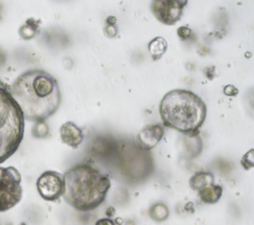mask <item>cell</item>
<instances>
[{
  "label": "cell",
  "mask_w": 254,
  "mask_h": 225,
  "mask_svg": "<svg viewBox=\"0 0 254 225\" xmlns=\"http://www.w3.org/2000/svg\"><path fill=\"white\" fill-rule=\"evenodd\" d=\"M222 191H223V188L221 185L213 183V184L208 185V186L202 188L201 190L197 191V193H198L200 200L203 203L214 204L220 199V197L222 195Z\"/></svg>",
  "instance_id": "11"
},
{
  "label": "cell",
  "mask_w": 254,
  "mask_h": 225,
  "mask_svg": "<svg viewBox=\"0 0 254 225\" xmlns=\"http://www.w3.org/2000/svg\"><path fill=\"white\" fill-rule=\"evenodd\" d=\"M36 185L41 197L47 201L59 200L64 191L63 174L55 170L44 171L38 177Z\"/></svg>",
  "instance_id": "6"
},
{
  "label": "cell",
  "mask_w": 254,
  "mask_h": 225,
  "mask_svg": "<svg viewBox=\"0 0 254 225\" xmlns=\"http://www.w3.org/2000/svg\"><path fill=\"white\" fill-rule=\"evenodd\" d=\"M40 23H41L40 20H35L33 18L28 19L26 23L23 26H21V28L19 29L20 37L24 40L33 39L39 32Z\"/></svg>",
  "instance_id": "13"
},
{
  "label": "cell",
  "mask_w": 254,
  "mask_h": 225,
  "mask_svg": "<svg viewBox=\"0 0 254 225\" xmlns=\"http://www.w3.org/2000/svg\"><path fill=\"white\" fill-rule=\"evenodd\" d=\"M253 149L248 151L242 158L241 160V165L244 168V169H250L253 168L254 163H253Z\"/></svg>",
  "instance_id": "18"
},
{
  "label": "cell",
  "mask_w": 254,
  "mask_h": 225,
  "mask_svg": "<svg viewBox=\"0 0 254 225\" xmlns=\"http://www.w3.org/2000/svg\"><path fill=\"white\" fill-rule=\"evenodd\" d=\"M25 130V119L10 90L0 80V164L18 150Z\"/></svg>",
  "instance_id": "4"
},
{
  "label": "cell",
  "mask_w": 254,
  "mask_h": 225,
  "mask_svg": "<svg viewBox=\"0 0 254 225\" xmlns=\"http://www.w3.org/2000/svg\"><path fill=\"white\" fill-rule=\"evenodd\" d=\"M168 49V43L163 37H155L148 44L149 53L154 60H159Z\"/></svg>",
  "instance_id": "12"
},
{
  "label": "cell",
  "mask_w": 254,
  "mask_h": 225,
  "mask_svg": "<svg viewBox=\"0 0 254 225\" xmlns=\"http://www.w3.org/2000/svg\"><path fill=\"white\" fill-rule=\"evenodd\" d=\"M95 225H116L111 218H101L95 222Z\"/></svg>",
  "instance_id": "21"
},
{
  "label": "cell",
  "mask_w": 254,
  "mask_h": 225,
  "mask_svg": "<svg viewBox=\"0 0 254 225\" xmlns=\"http://www.w3.org/2000/svg\"><path fill=\"white\" fill-rule=\"evenodd\" d=\"M177 34H178V36H179V38H180L181 40L185 41V40H187V39H189V38L190 37V35H191V30H190L189 27L182 26V27H180V28L178 29Z\"/></svg>",
  "instance_id": "19"
},
{
  "label": "cell",
  "mask_w": 254,
  "mask_h": 225,
  "mask_svg": "<svg viewBox=\"0 0 254 225\" xmlns=\"http://www.w3.org/2000/svg\"><path fill=\"white\" fill-rule=\"evenodd\" d=\"M60 136L62 142L72 149H77L84 137L81 128L71 121L65 122L61 126Z\"/></svg>",
  "instance_id": "9"
},
{
  "label": "cell",
  "mask_w": 254,
  "mask_h": 225,
  "mask_svg": "<svg viewBox=\"0 0 254 225\" xmlns=\"http://www.w3.org/2000/svg\"><path fill=\"white\" fill-rule=\"evenodd\" d=\"M64 199L77 211H91L106 198L111 186L107 174L89 164H79L64 174Z\"/></svg>",
  "instance_id": "2"
},
{
  "label": "cell",
  "mask_w": 254,
  "mask_h": 225,
  "mask_svg": "<svg viewBox=\"0 0 254 225\" xmlns=\"http://www.w3.org/2000/svg\"><path fill=\"white\" fill-rule=\"evenodd\" d=\"M113 148V142L105 139V138H97L94 139L92 143V150L96 153H105L106 151H110Z\"/></svg>",
  "instance_id": "15"
},
{
  "label": "cell",
  "mask_w": 254,
  "mask_h": 225,
  "mask_svg": "<svg viewBox=\"0 0 254 225\" xmlns=\"http://www.w3.org/2000/svg\"><path fill=\"white\" fill-rule=\"evenodd\" d=\"M214 183V175L210 171L199 170L196 171L189 180V184L191 189L199 191L202 188Z\"/></svg>",
  "instance_id": "10"
},
{
  "label": "cell",
  "mask_w": 254,
  "mask_h": 225,
  "mask_svg": "<svg viewBox=\"0 0 254 225\" xmlns=\"http://www.w3.org/2000/svg\"><path fill=\"white\" fill-rule=\"evenodd\" d=\"M150 216L155 221H164L169 216V209L164 203H155L150 208Z\"/></svg>",
  "instance_id": "14"
},
{
  "label": "cell",
  "mask_w": 254,
  "mask_h": 225,
  "mask_svg": "<svg viewBox=\"0 0 254 225\" xmlns=\"http://www.w3.org/2000/svg\"><path fill=\"white\" fill-rule=\"evenodd\" d=\"M187 4V0H154L151 2V10L159 22L171 26L180 21Z\"/></svg>",
  "instance_id": "7"
},
{
  "label": "cell",
  "mask_w": 254,
  "mask_h": 225,
  "mask_svg": "<svg viewBox=\"0 0 254 225\" xmlns=\"http://www.w3.org/2000/svg\"><path fill=\"white\" fill-rule=\"evenodd\" d=\"M32 132H33V136L36 138H45L49 134V127L45 123V121L36 122L35 126L33 127Z\"/></svg>",
  "instance_id": "16"
},
{
  "label": "cell",
  "mask_w": 254,
  "mask_h": 225,
  "mask_svg": "<svg viewBox=\"0 0 254 225\" xmlns=\"http://www.w3.org/2000/svg\"><path fill=\"white\" fill-rule=\"evenodd\" d=\"M223 93L227 96H235V95L238 94V89L235 86H233L231 84H228V85L224 86Z\"/></svg>",
  "instance_id": "20"
},
{
  "label": "cell",
  "mask_w": 254,
  "mask_h": 225,
  "mask_svg": "<svg viewBox=\"0 0 254 225\" xmlns=\"http://www.w3.org/2000/svg\"><path fill=\"white\" fill-rule=\"evenodd\" d=\"M10 93L21 109L24 119L43 122L54 115L62 102L58 80L48 71L35 68L20 74Z\"/></svg>",
  "instance_id": "1"
},
{
  "label": "cell",
  "mask_w": 254,
  "mask_h": 225,
  "mask_svg": "<svg viewBox=\"0 0 254 225\" xmlns=\"http://www.w3.org/2000/svg\"><path fill=\"white\" fill-rule=\"evenodd\" d=\"M206 112L203 100L187 89H173L167 92L159 105L163 124L189 137L198 135Z\"/></svg>",
  "instance_id": "3"
},
{
  "label": "cell",
  "mask_w": 254,
  "mask_h": 225,
  "mask_svg": "<svg viewBox=\"0 0 254 225\" xmlns=\"http://www.w3.org/2000/svg\"><path fill=\"white\" fill-rule=\"evenodd\" d=\"M115 23H116L115 17H108L106 19V25L104 28V32L109 38H114L118 34V30H117Z\"/></svg>",
  "instance_id": "17"
},
{
  "label": "cell",
  "mask_w": 254,
  "mask_h": 225,
  "mask_svg": "<svg viewBox=\"0 0 254 225\" xmlns=\"http://www.w3.org/2000/svg\"><path fill=\"white\" fill-rule=\"evenodd\" d=\"M165 131L160 124H150L143 127L137 135V144L142 150L153 149L164 137Z\"/></svg>",
  "instance_id": "8"
},
{
  "label": "cell",
  "mask_w": 254,
  "mask_h": 225,
  "mask_svg": "<svg viewBox=\"0 0 254 225\" xmlns=\"http://www.w3.org/2000/svg\"><path fill=\"white\" fill-rule=\"evenodd\" d=\"M21 173L14 167H0V213L16 206L22 199Z\"/></svg>",
  "instance_id": "5"
}]
</instances>
